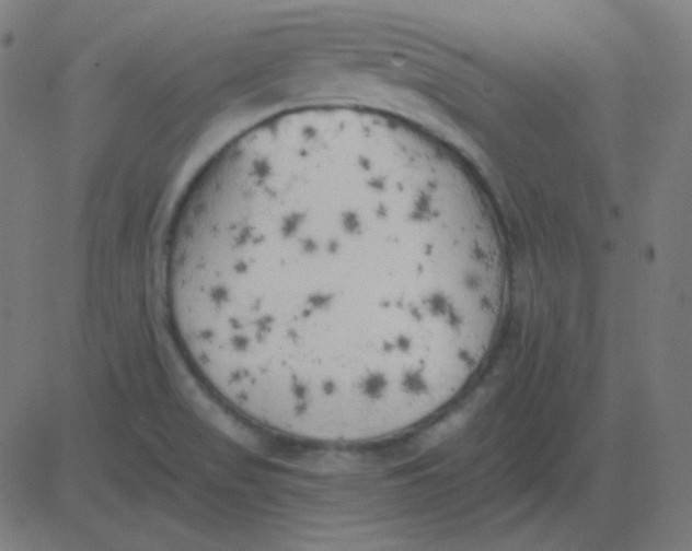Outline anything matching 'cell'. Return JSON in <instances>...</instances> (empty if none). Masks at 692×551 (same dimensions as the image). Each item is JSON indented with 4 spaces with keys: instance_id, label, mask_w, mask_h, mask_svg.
<instances>
[{
    "instance_id": "6da1fadb",
    "label": "cell",
    "mask_w": 692,
    "mask_h": 551,
    "mask_svg": "<svg viewBox=\"0 0 692 551\" xmlns=\"http://www.w3.org/2000/svg\"><path fill=\"white\" fill-rule=\"evenodd\" d=\"M163 284L197 375L268 430L389 431L480 367L505 300L489 206L432 157L359 133L243 154L186 197Z\"/></svg>"
}]
</instances>
